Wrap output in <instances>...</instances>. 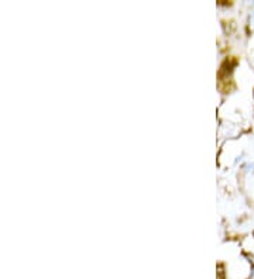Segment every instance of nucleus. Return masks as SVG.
<instances>
[{
  "instance_id": "1",
  "label": "nucleus",
  "mask_w": 254,
  "mask_h": 279,
  "mask_svg": "<svg viewBox=\"0 0 254 279\" xmlns=\"http://www.w3.org/2000/svg\"><path fill=\"white\" fill-rule=\"evenodd\" d=\"M250 26H252V29L254 30V13L250 16Z\"/></svg>"
},
{
  "instance_id": "2",
  "label": "nucleus",
  "mask_w": 254,
  "mask_h": 279,
  "mask_svg": "<svg viewBox=\"0 0 254 279\" xmlns=\"http://www.w3.org/2000/svg\"><path fill=\"white\" fill-rule=\"evenodd\" d=\"M249 279H254V267L252 268V274H250V278Z\"/></svg>"
},
{
  "instance_id": "3",
  "label": "nucleus",
  "mask_w": 254,
  "mask_h": 279,
  "mask_svg": "<svg viewBox=\"0 0 254 279\" xmlns=\"http://www.w3.org/2000/svg\"><path fill=\"white\" fill-rule=\"evenodd\" d=\"M253 237H254V231H253Z\"/></svg>"
}]
</instances>
